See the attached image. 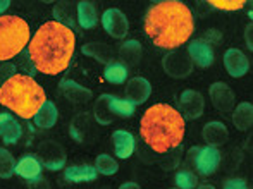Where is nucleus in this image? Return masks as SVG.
<instances>
[{
	"mask_svg": "<svg viewBox=\"0 0 253 189\" xmlns=\"http://www.w3.org/2000/svg\"><path fill=\"white\" fill-rule=\"evenodd\" d=\"M102 26L107 33L112 38H124L127 35V30H129V21H127L126 14L119 9H107L105 12L102 14Z\"/></svg>",
	"mask_w": 253,
	"mask_h": 189,
	"instance_id": "1a4fd4ad",
	"label": "nucleus"
},
{
	"mask_svg": "<svg viewBox=\"0 0 253 189\" xmlns=\"http://www.w3.org/2000/svg\"><path fill=\"white\" fill-rule=\"evenodd\" d=\"M14 172H16V160L10 155L9 150L0 148V177L9 179V177H12Z\"/></svg>",
	"mask_w": 253,
	"mask_h": 189,
	"instance_id": "c756f323",
	"label": "nucleus"
},
{
	"mask_svg": "<svg viewBox=\"0 0 253 189\" xmlns=\"http://www.w3.org/2000/svg\"><path fill=\"white\" fill-rule=\"evenodd\" d=\"M188 55L191 62H195L198 67H210L213 64V50L203 40L191 41L188 47Z\"/></svg>",
	"mask_w": 253,
	"mask_h": 189,
	"instance_id": "dca6fc26",
	"label": "nucleus"
},
{
	"mask_svg": "<svg viewBox=\"0 0 253 189\" xmlns=\"http://www.w3.org/2000/svg\"><path fill=\"white\" fill-rule=\"evenodd\" d=\"M198 189H215V188L212 184H202V186H198Z\"/></svg>",
	"mask_w": 253,
	"mask_h": 189,
	"instance_id": "79ce46f5",
	"label": "nucleus"
},
{
	"mask_svg": "<svg viewBox=\"0 0 253 189\" xmlns=\"http://www.w3.org/2000/svg\"><path fill=\"white\" fill-rule=\"evenodd\" d=\"M224 189H248V184L247 181L243 179H227L226 183H224Z\"/></svg>",
	"mask_w": 253,
	"mask_h": 189,
	"instance_id": "e433bc0d",
	"label": "nucleus"
},
{
	"mask_svg": "<svg viewBox=\"0 0 253 189\" xmlns=\"http://www.w3.org/2000/svg\"><path fill=\"white\" fill-rule=\"evenodd\" d=\"M97 169L91 165H73L66 169L64 179L67 183H91L97 179Z\"/></svg>",
	"mask_w": 253,
	"mask_h": 189,
	"instance_id": "aec40b11",
	"label": "nucleus"
},
{
	"mask_svg": "<svg viewBox=\"0 0 253 189\" xmlns=\"http://www.w3.org/2000/svg\"><path fill=\"white\" fill-rule=\"evenodd\" d=\"M110 112L114 115H119V117H131L134 113V103H131L129 100L126 98H117V96L110 95Z\"/></svg>",
	"mask_w": 253,
	"mask_h": 189,
	"instance_id": "c85d7f7f",
	"label": "nucleus"
},
{
	"mask_svg": "<svg viewBox=\"0 0 253 189\" xmlns=\"http://www.w3.org/2000/svg\"><path fill=\"white\" fill-rule=\"evenodd\" d=\"M103 77L112 84H123L127 79V67L121 62H110L103 69Z\"/></svg>",
	"mask_w": 253,
	"mask_h": 189,
	"instance_id": "bb28decb",
	"label": "nucleus"
},
{
	"mask_svg": "<svg viewBox=\"0 0 253 189\" xmlns=\"http://www.w3.org/2000/svg\"><path fill=\"white\" fill-rule=\"evenodd\" d=\"M76 17H78V24H80L83 30H91V28L97 24L98 16H97V9L91 2H78L76 7Z\"/></svg>",
	"mask_w": 253,
	"mask_h": 189,
	"instance_id": "5701e85b",
	"label": "nucleus"
},
{
	"mask_svg": "<svg viewBox=\"0 0 253 189\" xmlns=\"http://www.w3.org/2000/svg\"><path fill=\"white\" fill-rule=\"evenodd\" d=\"M100 189H110V188H100Z\"/></svg>",
	"mask_w": 253,
	"mask_h": 189,
	"instance_id": "37998d69",
	"label": "nucleus"
},
{
	"mask_svg": "<svg viewBox=\"0 0 253 189\" xmlns=\"http://www.w3.org/2000/svg\"><path fill=\"white\" fill-rule=\"evenodd\" d=\"M14 74H17L14 64H3V66H0V88H2Z\"/></svg>",
	"mask_w": 253,
	"mask_h": 189,
	"instance_id": "c9c22d12",
	"label": "nucleus"
},
{
	"mask_svg": "<svg viewBox=\"0 0 253 189\" xmlns=\"http://www.w3.org/2000/svg\"><path fill=\"white\" fill-rule=\"evenodd\" d=\"M53 16L57 17V23L64 24V26H67V24H71V26H73V24H74L73 12L69 10V3H66V2L55 5V9H53Z\"/></svg>",
	"mask_w": 253,
	"mask_h": 189,
	"instance_id": "473e14b6",
	"label": "nucleus"
},
{
	"mask_svg": "<svg viewBox=\"0 0 253 189\" xmlns=\"http://www.w3.org/2000/svg\"><path fill=\"white\" fill-rule=\"evenodd\" d=\"M224 66L233 77H243L250 69V62H248L247 55L238 48H229L224 53Z\"/></svg>",
	"mask_w": 253,
	"mask_h": 189,
	"instance_id": "9b49d317",
	"label": "nucleus"
},
{
	"mask_svg": "<svg viewBox=\"0 0 253 189\" xmlns=\"http://www.w3.org/2000/svg\"><path fill=\"white\" fill-rule=\"evenodd\" d=\"M188 163L197 167V170L202 176H210L219 169L220 151L213 146H205V148L195 146L188 153Z\"/></svg>",
	"mask_w": 253,
	"mask_h": 189,
	"instance_id": "423d86ee",
	"label": "nucleus"
},
{
	"mask_svg": "<svg viewBox=\"0 0 253 189\" xmlns=\"http://www.w3.org/2000/svg\"><path fill=\"white\" fill-rule=\"evenodd\" d=\"M193 16L186 3L177 0L157 2L145 16V31L157 47L176 48L193 33Z\"/></svg>",
	"mask_w": 253,
	"mask_h": 189,
	"instance_id": "f03ea898",
	"label": "nucleus"
},
{
	"mask_svg": "<svg viewBox=\"0 0 253 189\" xmlns=\"http://www.w3.org/2000/svg\"><path fill=\"white\" fill-rule=\"evenodd\" d=\"M179 107L188 119H198L202 117L203 109H205V100L200 91L186 90L179 96Z\"/></svg>",
	"mask_w": 253,
	"mask_h": 189,
	"instance_id": "9d476101",
	"label": "nucleus"
},
{
	"mask_svg": "<svg viewBox=\"0 0 253 189\" xmlns=\"http://www.w3.org/2000/svg\"><path fill=\"white\" fill-rule=\"evenodd\" d=\"M81 52L84 53V55L91 57V59L98 60V62L102 64H110L112 62V50L107 47L105 43H98V41H91V43H86L83 45V48H81Z\"/></svg>",
	"mask_w": 253,
	"mask_h": 189,
	"instance_id": "393cba45",
	"label": "nucleus"
},
{
	"mask_svg": "<svg viewBox=\"0 0 253 189\" xmlns=\"http://www.w3.org/2000/svg\"><path fill=\"white\" fill-rule=\"evenodd\" d=\"M141 136L157 153H167L177 148L184 138V117L174 107L157 103L145 112L141 119Z\"/></svg>",
	"mask_w": 253,
	"mask_h": 189,
	"instance_id": "7ed1b4c3",
	"label": "nucleus"
},
{
	"mask_svg": "<svg viewBox=\"0 0 253 189\" xmlns=\"http://www.w3.org/2000/svg\"><path fill=\"white\" fill-rule=\"evenodd\" d=\"M209 3L220 10H227V12H231V10H240L241 7L245 5L243 0H238V2L236 0H210Z\"/></svg>",
	"mask_w": 253,
	"mask_h": 189,
	"instance_id": "72a5a7b5",
	"label": "nucleus"
},
{
	"mask_svg": "<svg viewBox=\"0 0 253 189\" xmlns=\"http://www.w3.org/2000/svg\"><path fill=\"white\" fill-rule=\"evenodd\" d=\"M95 169H97L98 174H103V176H114L119 170V163L109 155H98L97 160H95Z\"/></svg>",
	"mask_w": 253,
	"mask_h": 189,
	"instance_id": "7c9ffc66",
	"label": "nucleus"
},
{
	"mask_svg": "<svg viewBox=\"0 0 253 189\" xmlns=\"http://www.w3.org/2000/svg\"><path fill=\"white\" fill-rule=\"evenodd\" d=\"M28 189H50V184H48V181L43 179V177H38V179H35V181H30Z\"/></svg>",
	"mask_w": 253,
	"mask_h": 189,
	"instance_id": "4c0bfd02",
	"label": "nucleus"
},
{
	"mask_svg": "<svg viewBox=\"0 0 253 189\" xmlns=\"http://www.w3.org/2000/svg\"><path fill=\"white\" fill-rule=\"evenodd\" d=\"M43 102H47L43 88L26 74H14L0 88V103L23 119L35 117Z\"/></svg>",
	"mask_w": 253,
	"mask_h": 189,
	"instance_id": "20e7f679",
	"label": "nucleus"
},
{
	"mask_svg": "<svg viewBox=\"0 0 253 189\" xmlns=\"http://www.w3.org/2000/svg\"><path fill=\"white\" fill-rule=\"evenodd\" d=\"M152 95V84L148 83V79L138 76L127 81L126 84V96L131 103L138 105V103H145Z\"/></svg>",
	"mask_w": 253,
	"mask_h": 189,
	"instance_id": "ddd939ff",
	"label": "nucleus"
},
{
	"mask_svg": "<svg viewBox=\"0 0 253 189\" xmlns=\"http://www.w3.org/2000/svg\"><path fill=\"white\" fill-rule=\"evenodd\" d=\"M19 177L26 181H35L42 176V163L40 160L37 158L35 155H24L17 160L16 163V172Z\"/></svg>",
	"mask_w": 253,
	"mask_h": 189,
	"instance_id": "6ab92c4d",
	"label": "nucleus"
},
{
	"mask_svg": "<svg viewBox=\"0 0 253 189\" xmlns=\"http://www.w3.org/2000/svg\"><path fill=\"white\" fill-rule=\"evenodd\" d=\"M112 143H114V150H116V155L123 160L129 158L133 155L134 148H136L134 136L129 131H124V129H117L112 134Z\"/></svg>",
	"mask_w": 253,
	"mask_h": 189,
	"instance_id": "a211bd4d",
	"label": "nucleus"
},
{
	"mask_svg": "<svg viewBox=\"0 0 253 189\" xmlns=\"http://www.w3.org/2000/svg\"><path fill=\"white\" fill-rule=\"evenodd\" d=\"M30 41V24L17 16L0 17V60L19 55Z\"/></svg>",
	"mask_w": 253,
	"mask_h": 189,
	"instance_id": "39448f33",
	"label": "nucleus"
},
{
	"mask_svg": "<svg viewBox=\"0 0 253 189\" xmlns=\"http://www.w3.org/2000/svg\"><path fill=\"white\" fill-rule=\"evenodd\" d=\"M90 133V117L86 113H80L71 124V136L76 141L83 143L86 140V134Z\"/></svg>",
	"mask_w": 253,
	"mask_h": 189,
	"instance_id": "cd10ccee",
	"label": "nucleus"
},
{
	"mask_svg": "<svg viewBox=\"0 0 253 189\" xmlns=\"http://www.w3.org/2000/svg\"><path fill=\"white\" fill-rule=\"evenodd\" d=\"M59 90H60V93L64 95V98H67L73 103H86V102H90L91 96H93L91 90L81 86L80 83H76V81H73V79L60 81Z\"/></svg>",
	"mask_w": 253,
	"mask_h": 189,
	"instance_id": "4468645a",
	"label": "nucleus"
},
{
	"mask_svg": "<svg viewBox=\"0 0 253 189\" xmlns=\"http://www.w3.org/2000/svg\"><path fill=\"white\" fill-rule=\"evenodd\" d=\"M164 71L174 79H183L190 76L193 71V62H191L188 52H170L162 59Z\"/></svg>",
	"mask_w": 253,
	"mask_h": 189,
	"instance_id": "6e6552de",
	"label": "nucleus"
},
{
	"mask_svg": "<svg viewBox=\"0 0 253 189\" xmlns=\"http://www.w3.org/2000/svg\"><path fill=\"white\" fill-rule=\"evenodd\" d=\"M110 95H102L98 96V100L95 102V119H97L98 124H102V126H109L110 122H112L114 119V113L110 112Z\"/></svg>",
	"mask_w": 253,
	"mask_h": 189,
	"instance_id": "a878e982",
	"label": "nucleus"
},
{
	"mask_svg": "<svg viewBox=\"0 0 253 189\" xmlns=\"http://www.w3.org/2000/svg\"><path fill=\"white\" fill-rule=\"evenodd\" d=\"M21 134H23L21 124L10 113H0V138L3 140V143L5 145H14V143L19 141Z\"/></svg>",
	"mask_w": 253,
	"mask_h": 189,
	"instance_id": "f3484780",
	"label": "nucleus"
},
{
	"mask_svg": "<svg viewBox=\"0 0 253 189\" xmlns=\"http://www.w3.org/2000/svg\"><path fill=\"white\" fill-rule=\"evenodd\" d=\"M179 162H181V153H179V150L174 148V150H170V151H167V158L162 162V167L166 170H172L179 165Z\"/></svg>",
	"mask_w": 253,
	"mask_h": 189,
	"instance_id": "f704fd0d",
	"label": "nucleus"
},
{
	"mask_svg": "<svg viewBox=\"0 0 253 189\" xmlns=\"http://www.w3.org/2000/svg\"><path fill=\"white\" fill-rule=\"evenodd\" d=\"M119 189H140V186L136 183H124Z\"/></svg>",
	"mask_w": 253,
	"mask_h": 189,
	"instance_id": "a19ab883",
	"label": "nucleus"
},
{
	"mask_svg": "<svg viewBox=\"0 0 253 189\" xmlns=\"http://www.w3.org/2000/svg\"><path fill=\"white\" fill-rule=\"evenodd\" d=\"M233 124L236 126V129L240 131H248L253 124V105L248 102H243L236 107L233 113Z\"/></svg>",
	"mask_w": 253,
	"mask_h": 189,
	"instance_id": "b1692460",
	"label": "nucleus"
},
{
	"mask_svg": "<svg viewBox=\"0 0 253 189\" xmlns=\"http://www.w3.org/2000/svg\"><path fill=\"white\" fill-rule=\"evenodd\" d=\"M76 48V37L69 26L48 21L38 28L30 41V59L37 71L43 74H59L69 66Z\"/></svg>",
	"mask_w": 253,
	"mask_h": 189,
	"instance_id": "f257e3e1",
	"label": "nucleus"
},
{
	"mask_svg": "<svg viewBox=\"0 0 253 189\" xmlns=\"http://www.w3.org/2000/svg\"><path fill=\"white\" fill-rule=\"evenodd\" d=\"M57 117H59V112H57V107L53 105L52 102H43V105L38 109V112L35 113V124L42 129H50V127L55 126Z\"/></svg>",
	"mask_w": 253,
	"mask_h": 189,
	"instance_id": "4be33fe9",
	"label": "nucleus"
},
{
	"mask_svg": "<svg viewBox=\"0 0 253 189\" xmlns=\"http://www.w3.org/2000/svg\"><path fill=\"white\" fill-rule=\"evenodd\" d=\"M119 59L123 66H138L141 60V45L136 40H127L121 45L119 48Z\"/></svg>",
	"mask_w": 253,
	"mask_h": 189,
	"instance_id": "412c9836",
	"label": "nucleus"
},
{
	"mask_svg": "<svg viewBox=\"0 0 253 189\" xmlns=\"http://www.w3.org/2000/svg\"><path fill=\"white\" fill-rule=\"evenodd\" d=\"M210 100L220 112H231L234 107V93L226 83H213L210 86Z\"/></svg>",
	"mask_w": 253,
	"mask_h": 189,
	"instance_id": "f8f14e48",
	"label": "nucleus"
},
{
	"mask_svg": "<svg viewBox=\"0 0 253 189\" xmlns=\"http://www.w3.org/2000/svg\"><path fill=\"white\" fill-rule=\"evenodd\" d=\"M38 155L37 158L40 160V163L48 170H59L66 165V151L59 143L48 140L40 143L38 146Z\"/></svg>",
	"mask_w": 253,
	"mask_h": 189,
	"instance_id": "0eeeda50",
	"label": "nucleus"
},
{
	"mask_svg": "<svg viewBox=\"0 0 253 189\" xmlns=\"http://www.w3.org/2000/svg\"><path fill=\"white\" fill-rule=\"evenodd\" d=\"M174 179H176L177 189H195L198 184V177L191 170H179Z\"/></svg>",
	"mask_w": 253,
	"mask_h": 189,
	"instance_id": "2f4dec72",
	"label": "nucleus"
},
{
	"mask_svg": "<svg viewBox=\"0 0 253 189\" xmlns=\"http://www.w3.org/2000/svg\"><path fill=\"white\" fill-rule=\"evenodd\" d=\"M9 5H10L9 0H0V14L5 12V10L9 9Z\"/></svg>",
	"mask_w": 253,
	"mask_h": 189,
	"instance_id": "ea45409f",
	"label": "nucleus"
},
{
	"mask_svg": "<svg viewBox=\"0 0 253 189\" xmlns=\"http://www.w3.org/2000/svg\"><path fill=\"white\" fill-rule=\"evenodd\" d=\"M252 37H253V24H248L247 26V30H245V41H247V47L253 50V40H252Z\"/></svg>",
	"mask_w": 253,
	"mask_h": 189,
	"instance_id": "58836bf2",
	"label": "nucleus"
},
{
	"mask_svg": "<svg viewBox=\"0 0 253 189\" xmlns=\"http://www.w3.org/2000/svg\"><path fill=\"white\" fill-rule=\"evenodd\" d=\"M202 136L205 140L207 146H222L224 143L227 141L229 138V131H227L226 124L219 122V120H212V122L205 124L203 126V131H202Z\"/></svg>",
	"mask_w": 253,
	"mask_h": 189,
	"instance_id": "2eb2a0df",
	"label": "nucleus"
}]
</instances>
